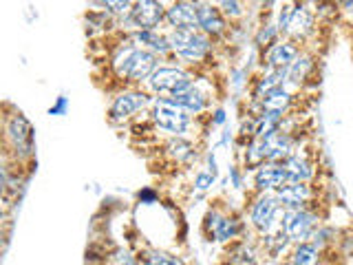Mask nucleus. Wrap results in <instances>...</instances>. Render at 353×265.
Returning a JSON list of instances; mask_svg holds the SVG:
<instances>
[{"mask_svg":"<svg viewBox=\"0 0 353 265\" xmlns=\"http://www.w3.org/2000/svg\"><path fill=\"white\" fill-rule=\"evenodd\" d=\"M157 66H159V55H154L152 51L132 42L130 31L126 40L117 44V49L108 58V71L126 88L148 82V77L154 73Z\"/></svg>","mask_w":353,"mask_h":265,"instance_id":"f257e3e1","label":"nucleus"},{"mask_svg":"<svg viewBox=\"0 0 353 265\" xmlns=\"http://www.w3.org/2000/svg\"><path fill=\"white\" fill-rule=\"evenodd\" d=\"M323 18L318 3L309 0H290L285 3L279 14V33L283 38H290L303 47L312 38L318 36V25Z\"/></svg>","mask_w":353,"mask_h":265,"instance_id":"f03ea898","label":"nucleus"},{"mask_svg":"<svg viewBox=\"0 0 353 265\" xmlns=\"http://www.w3.org/2000/svg\"><path fill=\"white\" fill-rule=\"evenodd\" d=\"M172 49V58L185 64L203 62L212 53V38L205 36L201 29H168L165 31Z\"/></svg>","mask_w":353,"mask_h":265,"instance_id":"7ed1b4c3","label":"nucleus"},{"mask_svg":"<svg viewBox=\"0 0 353 265\" xmlns=\"http://www.w3.org/2000/svg\"><path fill=\"white\" fill-rule=\"evenodd\" d=\"M148 117L154 128L168 132L170 137H183L192 126V115L168 97H154L148 106Z\"/></svg>","mask_w":353,"mask_h":265,"instance_id":"20e7f679","label":"nucleus"},{"mask_svg":"<svg viewBox=\"0 0 353 265\" xmlns=\"http://www.w3.org/2000/svg\"><path fill=\"white\" fill-rule=\"evenodd\" d=\"M320 226H323V215L318 213V208H290L281 219V230L292 243L312 241Z\"/></svg>","mask_w":353,"mask_h":265,"instance_id":"39448f33","label":"nucleus"},{"mask_svg":"<svg viewBox=\"0 0 353 265\" xmlns=\"http://www.w3.org/2000/svg\"><path fill=\"white\" fill-rule=\"evenodd\" d=\"M148 88L150 93L161 95V97H172L176 93H183L188 88L194 86V75L185 71L183 66L174 64H159L154 73L148 77Z\"/></svg>","mask_w":353,"mask_h":265,"instance_id":"423d86ee","label":"nucleus"},{"mask_svg":"<svg viewBox=\"0 0 353 265\" xmlns=\"http://www.w3.org/2000/svg\"><path fill=\"white\" fill-rule=\"evenodd\" d=\"M283 213L285 208L274 193H256V199L250 204V224L261 237H268L281 228Z\"/></svg>","mask_w":353,"mask_h":265,"instance_id":"0eeeda50","label":"nucleus"},{"mask_svg":"<svg viewBox=\"0 0 353 265\" xmlns=\"http://www.w3.org/2000/svg\"><path fill=\"white\" fill-rule=\"evenodd\" d=\"M9 148L16 150L20 161L31 159L33 155V128L20 110L5 115V150Z\"/></svg>","mask_w":353,"mask_h":265,"instance_id":"6e6552de","label":"nucleus"},{"mask_svg":"<svg viewBox=\"0 0 353 265\" xmlns=\"http://www.w3.org/2000/svg\"><path fill=\"white\" fill-rule=\"evenodd\" d=\"M152 99L154 97L146 91H139V88H126V91H121L113 97L106 117H108L110 124H124V121H128L135 113L150 106Z\"/></svg>","mask_w":353,"mask_h":265,"instance_id":"1a4fd4ad","label":"nucleus"},{"mask_svg":"<svg viewBox=\"0 0 353 265\" xmlns=\"http://www.w3.org/2000/svg\"><path fill=\"white\" fill-rule=\"evenodd\" d=\"M305 47H301L298 42L290 40V38H274L268 47L263 51V64L265 69L272 71H287L290 66L296 62L298 55L303 53Z\"/></svg>","mask_w":353,"mask_h":265,"instance_id":"9d476101","label":"nucleus"},{"mask_svg":"<svg viewBox=\"0 0 353 265\" xmlns=\"http://www.w3.org/2000/svg\"><path fill=\"white\" fill-rule=\"evenodd\" d=\"M126 22L137 31L159 29L165 22V5L161 0H135Z\"/></svg>","mask_w":353,"mask_h":265,"instance_id":"9b49d317","label":"nucleus"},{"mask_svg":"<svg viewBox=\"0 0 353 265\" xmlns=\"http://www.w3.org/2000/svg\"><path fill=\"white\" fill-rule=\"evenodd\" d=\"M290 181H309L314 184L318 177V157L312 153L307 144H301L290 157L283 161Z\"/></svg>","mask_w":353,"mask_h":265,"instance_id":"f8f14e48","label":"nucleus"},{"mask_svg":"<svg viewBox=\"0 0 353 265\" xmlns=\"http://www.w3.org/2000/svg\"><path fill=\"white\" fill-rule=\"evenodd\" d=\"M274 195L285 210H290V208H318L316 202L320 197L318 188L309 181H287Z\"/></svg>","mask_w":353,"mask_h":265,"instance_id":"ddd939ff","label":"nucleus"},{"mask_svg":"<svg viewBox=\"0 0 353 265\" xmlns=\"http://www.w3.org/2000/svg\"><path fill=\"white\" fill-rule=\"evenodd\" d=\"M254 190L256 193H276L281 186L290 181V175H287L283 164L276 161H265L259 168H254Z\"/></svg>","mask_w":353,"mask_h":265,"instance_id":"4468645a","label":"nucleus"},{"mask_svg":"<svg viewBox=\"0 0 353 265\" xmlns=\"http://www.w3.org/2000/svg\"><path fill=\"white\" fill-rule=\"evenodd\" d=\"M165 25L170 29H199V14L192 0H170L165 5Z\"/></svg>","mask_w":353,"mask_h":265,"instance_id":"2eb2a0df","label":"nucleus"},{"mask_svg":"<svg viewBox=\"0 0 353 265\" xmlns=\"http://www.w3.org/2000/svg\"><path fill=\"white\" fill-rule=\"evenodd\" d=\"M196 14H199V29H201L205 36L219 38L228 31V18H225L223 11L212 3V0H208V3H199Z\"/></svg>","mask_w":353,"mask_h":265,"instance_id":"dca6fc26","label":"nucleus"},{"mask_svg":"<svg viewBox=\"0 0 353 265\" xmlns=\"http://www.w3.org/2000/svg\"><path fill=\"white\" fill-rule=\"evenodd\" d=\"M316 69H318L316 53L309 49H303V53L298 55L296 62L287 69V82L294 84L296 88H303L316 75Z\"/></svg>","mask_w":353,"mask_h":265,"instance_id":"f3484780","label":"nucleus"},{"mask_svg":"<svg viewBox=\"0 0 353 265\" xmlns=\"http://www.w3.org/2000/svg\"><path fill=\"white\" fill-rule=\"evenodd\" d=\"M294 99H296V95L292 91H287V86H281V88H276V91L263 95L261 99H256V102H259V108H261V115H281V117H285L292 110Z\"/></svg>","mask_w":353,"mask_h":265,"instance_id":"a211bd4d","label":"nucleus"},{"mask_svg":"<svg viewBox=\"0 0 353 265\" xmlns=\"http://www.w3.org/2000/svg\"><path fill=\"white\" fill-rule=\"evenodd\" d=\"M130 36H132V42L139 44V47H143V49L152 51L154 55H159V58H170V55H172L168 36H165V33H159L157 29H152V31L132 29Z\"/></svg>","mask_w":353,"mask_h":265,"instance_id":"6ab92c4d","label":"nucleus"},{"mask_svg":"<svg viewBox=\"0 0 353 265\" xmlns=\"http://www.w3.org/2000/svg\"><path fill=\"white\" fill-rule=\"evenodd\" d=\"M325 250L314 241L294 243L290 252V265H323Z\"/></svg>","mask_w":353,"mask_h":265,"instance_id":"aec40b11","label":"nucleus"},{"mask_svg":"<svg viewBox=\"0 0 353 265\" xmlns=\"http://www.w3.org/2000/svg\"><path fill=\"white\" fill-rule=\"evenodd\" d=\"M168 99H172V102L176 104V106H181L183 110H188L190 115H199L201 110L205 108V104H208V99H205V95L199 91L196 86H192V88H188V91H183V93H176V95H172V97H168Z\"/></svg>","mask_w":353,"mask_h":265,"instance_id":"412c9836","label":"nucleus"},{"mask_svg":"<svg viewBox=\"0 0 353 265\" xmlns=\"http://www.w3.org/2000/svg\"><path fill=\"white\" fill-rule=\"evenodd\" d=\"M102 9H106L110 16L115 18H128L130 16V9L135 5V0H99Z\"/></svg>","mask_w":353,"mask_h":265,"instance_id":"4be33fe9","label":"nucleus"},{"mask_svg":"<svg viewBox=\"0 0 353 265\" xmlns=\"http://www.w3.org/2000/svg\"><path fill=\"white\" fill-rule=\"evenodd\" d=\"M137 265H176V261L159 250H143L137 257Z\"/></svg>","mask_w":353,"mask_h":265,"instance_id":"5701e85b","label":"nucleus"},{"mask_svg":"<svg viewBox=\"0 0 353 265\" xmlns=\"http://www.w3.org/2000/svg\"><path fill=\"white\" fill-rule=\"evenodd\" d=\"M212 3L223 11L228 20H234V18H241L243 16V5L241 0H212Z\"/></svg>","mask_w":353,"mask_h":265,"instance_id":"b1692460","label":"nucleus"},{"mask_svg":"<svg viewBox=\"0 0 353 265\" xmlns=\"http://www.w3.org/2000/svg\"><path fill=\"white\" fill-rule=\"evenodd\" d=\"M336 9L345 16H353V0H334Z\"/></svg>","mask_w":353,"mask_h":265,"instance_id":"393cba45","label":"nucleus"},{"mask_svg":"<svg viewBox=\"0 0 353 265\" xmlns=\"http://www.w3.org/2000/svg\"><path fill=\"white\" fill-rule=\"evenodd\" d=\"M192 3H194V5H199V3H208V0H192Z\"/></svg>","mask_w":353,"mask_h":265,"instance_id":"a878e982","label":"nucleus"},{"mask_svg":"<svg viewBox=\"0 0 353 265\" xmlns=\"http://www.w3.org/2000/svg\"><path fill=\"white\" fill-rule=\"evenodd\" d=\"M309 3H323V0H309Z\"/></svg>","mask_w":353,"mask_h":265,"instance_id":"bb28decb","label":"nucleus"}]
</instances>
